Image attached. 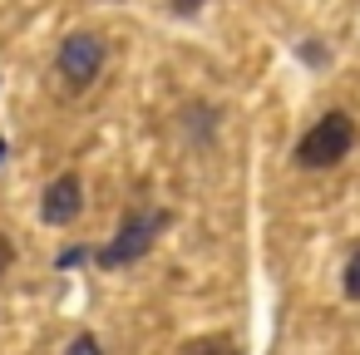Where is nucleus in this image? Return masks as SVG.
I'll list each match as a JSON object with an SVG mask.
<instances>
[{"instance_id": "obj_1", "label": "nucleus", "mask_w": 360, "mask_h": 355, "mask_svg": "<svg viewBox=\"0 0 360 355\" xmlns=\"http://www.w3.org/2000/svg\"><path fill=\"white\" fill-rule=\"evenodd\" d=\"M350 148H355V119L340 114V109H330V114H326L321 124H311L306 138L296 143V163H301V168H335Z\"/></svg>"}, {"instance_id": "obj_2", "label": "nucleus", "mask_w": 360, "mask_h": 355, "mask_svg": "<svg viewBox=\"0 0 360 355\" xmlns=\"http://www.w3.org/2000/svg\"><path fill=\"white\" fill-rule=\"evenodd\" d=\"M168 227V212H129L124 217V227H119V237L99 252V266H129V262H139L153 242H158V232Z\"/></svg>"}, {"instance_id": "obj_3", "label": "nucleus", "mask_w": 360, "mask_h": 355, "mask_svg": "<svg viewBox=\"0 0 360 355\" xmlns=\"http://www.w3.org/2000/svg\"><path fill=\"white\" fill-rule=\"evenodd\" d=\"M104 70V40L89 35V30H75L65 45H60V79L70 89H89Z\"/></svg>"}, {"instance_id": "obj_4", "label": "nucleus", "mask_w": 360, "mask_h": 355, "mask_svg": "<svg viewBox=\"0 0 360 355\" xmlns=\"http://www.w3.org/2000/svg\"><path fill=\"white\" fill-rule=\"evenodd\" d=\"M79 207H84V183H79L75 173H65V178H55V183L45 188L40 217H45L50 227H65V222H75V217H79Z\"/></svg>"}, {"instance_id": "obj_5", "label": "nucleus", "mask_w": 360, "mask_h": 355, "mask_svg": "<svg viewBox=\"0 0 360 355\" xmlns=\"http://www.w3.org/2000/svg\"><path fill=\"white\" fill-rule=\"evenodd\" d=\"M183 355H237V340L232 335H207V340H188Z\"/></svg>"}, {"instance_id": "obj_6", "label": "nucleus", "mask_w": 360, "mask_h": 355, "mask_svg": "<svg viewBox=\"0 0 360 355\" xmlns=\"http://www.w3.org/2000/svg\"><path fill=\"white\" fill-rule=\"evenodd\" d=\"M340 286H345L350 301H360V247L350 252V262H345V271H340Z\"/></svg>"}, {"instance_id": "obj_7", "label": "nucleus", "mask_w": 360, "mask_h": 355, "mask_svg": "<svg viewBox=\"0 0 360 355\" xmlns=\"http://www.w3.org/2000/svg\"><path fill=\"white\" fill-rule=\"evenodd\" d=\"M65 355H104V350H99V340H94V335H75Z\"/></svg>"}, {"instance_id": "obj_8", "label": "nucleus", "mask_w": 360, "mask_h": 355, "mask_svg": "<svg viewBox=\"0 0 360 355\" xmlns=\"http://www.w3.org/2000/svg\"><path fill=\"white\" fill-rule=\"evenodd\" d=\"M198 6H202V0H173V11H178V15H193Z\"/></svg>"}]
</instances>
